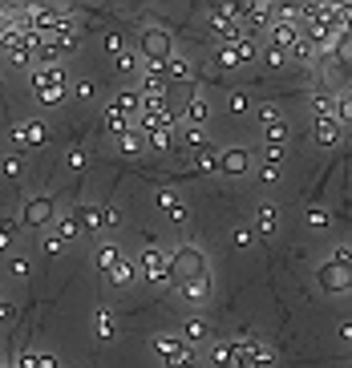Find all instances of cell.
I'll return each instance as SVG.
<instances>
[{
    "mask_svg": "<svg viewBox=\"0 0 352 368\" xmlns=\"http://www.w3.org/2000/svg\"><path fill=\"white\" fill-rule=\"evenodd\" d=\"M166 263H170V255H162L158 247H146L142 251V263H138V271L146 283H162L166 279Z\"/></svg>",
    "mask_w": 352,
    "mask_h": 368,
    "instance_id": "277c9868",
    "label": "cell"
},
{
    "mask_svg": "<svg viewBox=\"0 0 352 368\" xmlns=\"http://www.w3.org/2000/svg\"><path fill=\"white\" fill-rule=\"evenodd\" d=\"M73 223H77V231H101V207H77L73 210Z\"/></svg>",
    "mask_w": 352,
    "mask_h": 368,
    "instance_id": "e0dca14e",
    "label": "cell"
},
{
    "mask_svg": "<svg viewBox=\"0 0 352 368\" xmlns=\"http://www.w3.org/2000/svg\"><path fill=\"white\" fill-rule=\"evenodd\" d=\"M117 259H121V251H117L114 243H106V247H97V251H94V267H97V271H110Z\"/></svg>",
    "mask_w": 352,
    "mask_h": 368,
    "instance_id": "cb8c5ba5",
    "label": "cell"
},
{
    "mask_svg": "<svg viewBox=\"0 0 352 368\" xmlns=\"http://www.w3.org/2000/svg\"><path fill=\"white\" fill-rule=\"evenodd\" d=\"M276 174H280V166H263V170H259L263 183H276Z\"/></svg>",
    "mask_w": 352,
    "mask_h": 368,
    "instance_id": "91938a15",
    "label": "cell"
},
{
    "mask_svg": "<svg viewBox=\"0 0 352 368\" xmlns=\"http://www.w3.org/2000/svg\"><path fill=\"white\" fill-rule=\"evenodd\" d=\"M276 223H280V210L271 207V203H263V207L255 210V239H267V235H276Z\"/></svg>",
    "mask_w": 352,
    "mask_h": 368,
    "instance_id": "8fae6325",
    "label": "cell"
},
{
    "mask_svg": "<svg viewBox=\"0 0 352 368\" xmlns=\"http://www.w3.org/2000/svg\"><path fill=\"white\" fill-rule=\"evenodd\" d=\"M239 348L247 352V360H251L255 368H271L276 365V352H271L267 344H259V340H247V344H239Z\"/></svg>",
    "mask_w": 352,
    "mask_h": 368,
    "instance_id": "5bb4252c",
    "label": "cell"
},
{
    "mask_svg": "<svg viewBox=\"0 0 352 368\" xmlns=\"http://www.w3.org/2000/svg\"><path fill=\"white\" fill-rule=\"evenodd\" d=\"M349 259H352V251L344 247V243H340V247H336V263H349Z\"/></svg>",
    "mask_w": 352,
    "mask_h": 368,
    "instance_id": "6125c7cd",
    "label": "cell"
},
{
    "mask_svg": "<svg viewBox=\"0 0 352 368\" xmlns=\"http://www.w3.org/2000/svg\"><path fill=\"white\" fill-rule=\"evenodd\" d=\"M349 53H352V41H349V33L340 28V33H336V45H332V57H336V65H349Z\"/></svg>",
    "mask_w": 352,
    "mask_h": 368,
    "instance_id": "4316f807",
    "label": "cell"
},
{
    "mask_svg": "<svg viewBox=\"0 0 352 368\" xmlns=\"http://www.w3.org/2000/svg\"><path fill=\"white\" fill-rule=\"evenodd\" d=\"M283 142H287V122L267 126V146H283Z\"/></svg>",
    "mask_w": 352,
    "mask_h": 368,
    "instance_id": "ab89813d",
    "label": "cell"
},
{
    "mask_svg": "<svg viewBox=\"0 0 352 368\" xmlns=\"http://www.w3.org/2000/svg\"><path fill=\"white\" fill-rule=\"evenodd\" d=\"M65 162H69V170H85V162L90 158H85V150H69V158Z\"/></svg>",
    "mask_w": 352,
    "mask_h": 368,
    "instance_id": "f907efd6",
    "label": "cell"
},
{
    "mask_svg": "<svg viewBox=\"0 0 352 368\" xmlns=\"http://www.w3.org/2000/svg\"><path fill=\"white\" fill-rule=\"evenodd\" d=\"M21 215H24V227H45V223H53V203H49L45 194L41 199H28Z\"/></svg>",
    "mask_w": 352,
    "mask_h": 368,
    "instance_id": "52a82bcc",
    "label": "cell"
},
{
    "mask_svg": "<svg viewBox=\"0 0 352 368\" xmlns=\"http://www.w3.org/2000/svg\"><path fill=\"white\" fill-rule=\"evenodd\" d=\"M166 215H170L174 223H187V207H183V203H178V207H174V210H166Z\"/></svg>",
    "mask_w": 352,
    "mask_h": 368,
    "instance_id": "94428289",
    "label": "cell"
},
{
    "mask_svg": "<svg viewBox=\"0 0 352 368\" xmlns=\"http://www.w3.org/2000/svg\"><path fill=\"white\" fill-rule=\"evenodd\" d=\"M312 114H316V117H332V114H336V93H332L328 85L312 93Z\"/></svg>",
    "mask_w": 352,
    "mask_h": 368,
    "instance_id": "ffe728a7",
    "label": "cell"
},
{
    "mask_svg": "<svg viewBox=\"0 0 352 368\" xmlns=\"http://www.w3.org/2000/svg\"><path fill=\"white\" fill-rule=\"evenodd\" d=\"M263 158H267V166H280L283 162V146H263Z\"/></svg>",
    "mask_w": 352,
    "mask_h": 368,
    "instance_id": "7dc6e473",
    "label": "cell"
},
{
    "mask_svg": "<svg viewBox=\"0 0 352 368\" xmlns=\"http://www.w3.org/2000/svg\"><path fill=\"white\" fill-rule=\"evenodd\" d=\"M114 114H121V117H134L142 110V97H138V90H121L114 97V106H110Z\"/></svg>",
    "mask_w": 352,
    "mask_h": 368,
    "instance_id": "2e32d148",
    "label": "cell"
},
{
    "mask_svg": "<svg viewBox=\"0 0 352 368\" xmlns=\"http://www.w3.org/2000/svg\"><path fill=\"white\" fill-rule=\"evenodd\" d=\"M170 368H199V356H194V352H183V356H178Z\"/></svg>",
    "mask_w": 352,
    "mask_h": 368,
    "instance_id": "11a10c76",
    "label": "cell"
},
{
    "mask_svg": "<svg viewBox=\"0 0 352 368\" xmlns=\"http://www.w3.org/2000/svg\"><path fill=\"white\" fill-rule=\"evenodd\" d=\"M117 223H121L117 207H101V227H117Z\"/></svg>",
    "mask_w": 352,
    "mask_h": 368,
    "instance_id": "c3c4849f",
    "label": "cell"
},
{
    "mask_svg": "<svg viewBox=\"0 0 352 368\" xmlns=\"http://www.w3.org/2000/svg\"><path fill=\"white\" fill-rule=\"evenodd\" d=\"M235 360V344H211V365L215 368H231Z\"/></svg>",
    "mask_w": 352,
    "mask_h": 368,
    "instance_id": "484cf974",
    "label": "cell"
},
{
    "mask_svg": "<svg viewBox=\"0 0 352 368\" xmlns=\"http://www.w3.org/2000/svg\"><path fill=\"white\" fill-rule=\"evenodd\" d=\"M312 138L320 142V146H336V142H340V126H336L332 117H316V130H312Z\"/></svg>",
    "mask_w": 352,
    "mask_h": 368,
    "instance_id": "ac0fdd59",
    "label": "cell"
},
{
    "mask_svg": "<svg viewBox=\"0 0 352 368\" xmlns=\"http://www.w3.org/2000/svg\"><path fill=\"white\" fill-rule=\"evenodd\" d=\"M73 90H77V97H81V101H94V81H77V85H73Z\"/></svg>",
    "mask_w": 352,
    "mask_h": 368,
    "instance_id": "816d5d0a",
    "label": "cell"
},
{
    "mask_svg": "<svg viewBox=\"0 0 352 368\" xmlns=\"http://www.w3.org/2000/svg\"><path fill=\"white\" fill-rule=\"evenodd\" d=\"M8 271H12V276H28V271H33V263H28V259H21V255H17V259L8 263Z\"/></svg>",
    "mask_w": 352,
    "mask_h": 368,
    "instance_id": "681fc988",
    "label": "cell"
},
{
    "mask_svg": "<svg viewBox=\"0 0 352 368\" xmlns=\"http://www.w3.org/2000/svg\"><path fill=\"white\" fill-rule=\"evenodd\" d=\"M12 231H17V227H12L8 219H0V255H4L8 247H12Z\"/></svg>",
    "mask_w": 352,
    "mask_h": 368,
    "instance_id": "f6af8a7d",
    "label": "cell"
},
{
    "mask_svg": "<svg viewBox=\"0 0 352 368\" xmlns=\"http://www.w3.org/2000/svg\"><path fill=\"white\" fill-rule=\"evenodd\" d=\"M178 292H183L187 299H207V292H211V279L203 276V279H194V283H183Z\"/></svg>",
    "mask_w": 352,
    "mask_h": 368,
    "instance_id": "83f0119b",
    "label": "cell"
},
{
    "mask_svg": "<svg viewBox=\"0 0 352 368\" xmlns=\"http://www.w3.org/2000/svg\"><path fill=\"white\" fill-rule=\"evenodd\" d=\"M219 170L223 174H247L251 170V154L247 150H223L219 154Z\"/></svg>",
    "mask_w": 352,
    "mask_h": 368,
    "instance_id": "9c48e42d",
    "label": "cell"
},
{
    "mask_svg": "<svg viewBox=\"0 0 352 368\" xmlns=\"http://www.w3.org/2000/svg\"><path fill=\"white\" fill-rule=\"evenodd\" d=\"M114 65H117V73H130V77H134V73H138V53H117Z\"/></svg>",
    "mask_w": 352,
    "mask_h": 368,
    "instance_id": "e575fe53",
    "label": "cell"
},
{
    "mask_svg": "<svg viewBox=\"0 0 352 368\" xmlns=\"http://www.w3.org/2000/svg\"><path fill=\"white\" fill-rule=\"evenodd\" d=\"M45 251H49V255H61V251H65V243H61V239L53 235V239H49V243H45Z\"/></svg>",
    "mask_w": 352,
    "mask_h": 368,
    "instance_id": "680465c9",
    "label": "cell"
},
{
    "mask_svg": "<svg viewBox=\"0 0 352 368\" xmlns=\"http://www.w3.org/2000/svg\"><path fill=\"white\" fill-rule=\"evenodd\" d=\"M231 243L239 247V251H243V247H255V231H251V227H235Z\"/></svg>",
    "mask_w": 352,
    "mask_h": 368,
    "instance_id": "74e56055",
    "label": "cell"
},
{
    "mask_svg": "<svg viewBox=\"0 0 352 368\" xmlns=\"http://www.w3.org/2000/svg\"><path fill=\"white\" fill-rule=\"evenodd\" d=\"M101 45H106V53H126V37H121V33H106V41H101Z\"/></svg>",
    "mask_w": 352,
    "mask_h": 368,
    "instance_id": "b9f144b4",
    "label": "cell"
},
{
    "mask_svg": "<svg viewBox=\"0 0 352 368\" xmlns=\"http://www.w3.org/2000/svg\"><path fill=\"white\" fill-rule=\"evenodd\" d=\"M45 85H65L69 90L65 65H41V69H33V90H45Z\"/></svg>",
    "mask_w": 352,
    "mask_h": 368,
    "instance_id": "ba28073f",
    "label": "cell"
},
{
    "mask_svg": "<svg viewBox=\"0 0 352 368\" xmlns=\"http://www.w3.org/2000/svg\"><path fill=\"white\" fill-rule=\"evenodd\" d=\"M304 219H308V227H328V210L324 207H312Z\"/></svg>",
    "mask_w": 352,
    "mask_h": 368,
    "instance_id": "ee69618b",
    "label": "cell"
},
{
    "mask_svg": "<svg viewBox=\"0 0 352 368\" xmlns=\"http://www.w3.org/2000/svg\"><path fill=\"white\" fill-rule=\"evenodd\" d=\"M183 117H187V126H203V122H207V101H203V97H187Z\"/></svg>",
    "mask_w": 352,
    "mask_h": 368,
    "instance_id": "7402d4cb",
    "label": "cell"
},
{
    "mask_svg": "<svg viewBox=\"0 0 352 368\" xmlns=\"http://www.w3.org/2000/svg\"><path fill=\"white\" fill-rule=\"evenodd\" d=\"M154 203H158V210H174V207H178V194H174L170 186H162V190L154 194Z\"/></svg>",
    "mask_w": 352,
    "mask_h": 368,
    "instance_id": "f35d334b",
    "label": "cell"
},
{
    "mask_svg": "<svg viewBox=\"0 0 352 368\" xmlns=\"http://www.w3.org/2000/svg\"><path fill=\"white\" fill-rule=\"evenodd\" d=\"M0 320H4V324H12V320H17V303L0 299Z\"/></svg>",
    "mask_w": 352,
    "mask_h": 368,
    "instance_id": "f5cc1de1",
    "label": "cell"
},
{
    "mask_svg": "<svg viewBox=\"0 0 352 368\" xmlns=\"http://www.w3.org/2000/svg\"><path fill=\"white\" fill-rule=\"evenodd\" d=\"M271 45L276 49H296L300 45V24H280V21H271Z\"/></svg>",
    "mask_w": 352,
    "mask_h": 368,
    "instance_id": "30bf717a",
    "label": "cell"
},
{
    "mask_svg": "<svg viewBox=\"0 0 352 368\" xmlns=\"http://www.w3.org/2000/svg\"><path fill=\"white\" fill-rule=\"evenodd\" d=\"M94 328H97V340H114V336H117V320H114V312H110V308H97Z\"/></svg>",
    "mask_w": 352,
    "mask_h": 368,
    "instance_id": "44dd1931",
    "label": "cell"
},
{
    "mask_svg": "<svg viewBox=\"0 0 352 368\" xmlns=\"http://www.w3.org/2000/svg\"><path fill=\"white\" fill-rule=\"evenodd\" d=\"M134 279H138V267H134L130 259H117L114 267H110V283H114V287H130Z\"/></svg>",
    "mask_w": 352,
    "mask_h": 368,
    "instance_id": "d6986e66",
    "label": "cell"
},
{
    "mask_svg": "<svg viewBox=\"0 0 352 368\" xmlns=\"http://www.w3.org/2000/svg\"><path fill=\"white\" fill-rule=\"evenodd\" d=\"M41 97V106H61L65 101V85H45V90H37Z\"/></svg>",
    "mask_w": 352,
    "mask_h": 368,
    "instance_id": "f546056e",
    "label": "cell"
},
{
    "mask_svg": "<svg viewBox=\"0 0 352 368\" xmlns=\"http://www.w3.org/2000/svg\"><path fill=\"white\" fill-rule=\"evenodd\" d=\"M73 235H81L77 223H73V215H61V219H57V239H61V243H69Z\"/></svg>",
    "mask_w": 352,
    "mask_h": 368,
    "instance_id": "836d02e7",
    "label": "cell"
},
{
    "mask_svg": "<svg viewBox=\"0 0 352 368\" xmlns=\"http://www.w3.org/2000/svg\"><path fill=\"white\" fill-rule=\"evenodd\" d=\"M349 117H352V101L349 97H336V114H332V122L340 126V122H349Z\"/></svg>",
    "mask_w": 352,
    "mask_h": 368,
    "instance_id": "7bdbcfd3",
    "label": "cell"
},
{
    "mask_svg": "<svg viewBox=\"0 0 352 368\" xmlns=\"http://www.w3.org/2000/svg\"><path fill=\"white\" fill-rule=\"evenodd\" d=\"M146 142H150L154 150H170V146H174V134H170V130H154V134H146Z\"/></svg>",
    "mask_w": 352,
    "mask_h": 368,
    "instance_id": "8d00e7d4",
    "label": "cell"
},
{
    "mask_svg": "<svg viewBox=\"0 0 352 368\" xmlns=\"http://www.w3.org/2000/svg\"><path fill=\"white\" fill-rule=\"evenodd\" d=\"M251 110V97L247 93H231V114H247Z\"/></svg>",
    "mask_w": 352,
    "mask_h": 368,
    "instance_id": "bcb514c9",
    "label": "cell"
},
{
    "mask_svg": "<svg viewBox=\"0 0 352 368\" xmlns=\"http://www.w3.org/2000/svg\"><path fill=\"white\" fill-rule=\"evenodd\" d=\"M231 49H235V57H239V65H247V61H251V57L259 53L251 37H243V41H239V45H231Z\"/></svg>",
    "mask_w": 352,
    "mask_h": 368,
    "instance_id": "d590c367",
    "label": "cell"
},
{
    "mask_svg": "<svg viewBox=\"0 0 352 368\" xmlns=\"http://www.w3.org/2000/svg\"><path fill=\"white\" fill-rule=\"evenodd\" d=\"M12 138H17V154H28V150H37V146H45V126L33 117V122H24L12 130Z\"/></svg>",
    "mask_w": 352,
    "mask_h": 368,
    "instance_id": "5b68a950",
    "label": "cell"
},
{
    "mask_svg": "<svg viewBox=\"0 0 352 368\" xmlns=\"http://www.w3.org/2000/svg\"><path fill=\"white\" fill-rule=\"evenodd\" d=\"M183 146H190V150H203V146H207L203 126H187V130H183Z\"/></svg>",
    "mask_w": 352,
    "mask_h": 368,
    "instance_id": "f1b7e54d",
    "label": "cell"
},
{
    "mask_svg": "<svg viewBox=\"0 0 352 368\" xmlns=\"http://www.w3.org/2000/svg\"><path fill=\"white\" fill-rule=\"evenodd\" d=\"M154 352H158V356H162L166 365H174V360H178V356H183V352H190V348L183 344V340H178V336H158V340H154Z\"/></svg>",
    "mask_w": 352,
    "mask_h": 368,
    "instance_id": "4fadbf2b",
    "label": "cell"
},
{
    "mask_svg": "<svg viewBox=\"0 0 352 368\" xmlns=\"http://www.w3.org/2000/svg\"><path fill=\"white\" fill-rule=\"evenodd\" d=\"M207 336H211V328H207V320H203V316H190L187 324H183V336H178V340H183V344H203V340H207Z\"/></svg>",
    "mask_w": 352,
    "mask_h": 368,
    "instance_id": "7c38bea8",
    "label": "cell"
},
{
    "mask_svg": "<svg viewBox=\"0 0 352 368\" xmlns=\"http://www.w3.org/2000/svg\"><path fill=\"white\" fill-rule=\"evenodd\" d=\"M106 130H110L114 138H121V134L130 130V117H121V114H114V110H110V114H106Z\"/></svg>",
    "mask_w": 352,
    "mask_h": 368,
    "instance_id": "d6a6232c",
    "label": "cell"
},
{
    "mask_svg": "<svg viewBox=\"0 0 352 368\" xmlns=\"http://www.w3.org/2000/svg\"><path fill=\"white\" fill-rule=\"evenodd\" d=\"M231 365H235V368H255L251 360H247V352H243L239 344H235V360H231Z\"/></svg>",
    "mask_w": 352,
    "mask_h": 368,
    "instance_id": "9f6ffc18",
    "label": "cell"
},
{
    "mask_svg": "<svg viewBox=\"0 0 352 368\" xmlns=\"http://www.w3.org/2000/svg\"><path fill=\"white\" fill-rule=\"evenodd\" d=\"M263 65H267V69H283V65H287V53L276 49V45H267L263 49Z\"/></svg>",
    "mask_w": 352,
    "mask_h": 368,
    "instance_id": "4dcf8cb0",
    "label": "cell"
},
{
    "mask_svg": "<svg viewBox=\"0 0 352 368\" xmlns=\"http://www.w3.org/2000/svg\"><path fill=\"white\" fill-rule=\"evenodd\" d=\"M37 368H61V365H57V356H49V352H37Z\"/></svg>",
    "mask_w": 352,
    "mask_h": 368,
    "instance_id": "6f0895ef",
    "label": "cell"
},
{
    "mask_svg": "<svg viewBox=\"0 0 352 368\" xmlns=\"http://www.w3.org/2000/svg\"><path fill=\"white\" fill-rule=\"evenodd\" d=\"M17 368H37V352H33V348H24L21 356H17Z\"/></svg>",
    "mask_w": 352,
    "mask_h": 368,
    "instance_id": "db71d44e",
    "label": "cell"
},
{
    "mask_svg": "<svg viewBox=\"0 0 352 368\" xmlns=\"http://www.w3.org/2000/svg\"><path fill=\"white\" fill-rule=\"evenodd\" d=\"M320 287H324V292H344V287H349V279H352V271H349V263H336V259H332V263H324V267H320Z\"/></svg>",
    "mask_w": 352,
    "mask_h": 368,
    "instance_id": "8992f818",
    "label": "cell"
},
{
    "mask_svg": "<svg viewBox=\"0 0 352 368\" xmlns=\"http://www.w3.org/2000/svg\"><path fill=\"white\" fill-rule=\"evenodd\" d=\"M138 49H142V57H146L150 65H162L166 57L174 53V49H170V33H166V28H158V24H150V28H142V37H138Z\"/></svg>",
    "mask_w": 352,
    "mask_h": 368,
    "instance_id": "7a4b0ae2",
    "label": "cell"
},
{
    "mask_svg": "<svg viewBox=\"0 0 352 368\" xmlns=\"http://www.w3.org/2000/svg\"><path fill=\"white\" fill-rule=\"evenodd\" d=\"M203 276H207V259H203V251L194 243H183L178 251L170 255V263H166V283L170 287L194 283V279H203Z\"/></svg>",
    "mask_w": 352,
    "mask_h": 368,
    "instance_id": "6da1fadb",
    "label": "cell"
},
{
    "mask_svg": "<svg viewBox=\"0 0 352 368\" xmlns=\"http://www.w3.org/2000/svg\"><path fill=\"white\" fill-rule=\"evenodd\" d=\"M162 77H166V85L170 81H187L190 77V65H187V57H178V53H170L162 61Z\"/></svg>",
    "mask_w": 352,
    "mask_h": 368,
    "instance_id": "9a60e30c",
    "label": "cell"
},
{
    "mask_svg": "<svg viewBox=\"0 0 352 368\" xmlns=\"http://www.w3.org/2000/svg\"><path fill=\"white\" fill-rule=\"evenodd\" d=\"M255 117L263 122V126H276V122H283V114L276 110V106H259V110H255Z\"/></svg>",
    "mask_w": 352,
    "mask_h": 368,
    "instance_id": "60d3db41",
    "label": "cell"
},
{
    "mask_svg": "<svg viewBox=\"0 0 352 368\" xmlns=\"http://www.w3.org/2000/svg\"><path fill=\"white\" fill-rule=\"evenodd\" d=\"M0 174H4V178H24V158H21V154L0 158Z\"/></svg>",
    "mask_w": 352,
    "mask_h": 368,
    "instance_id": "d4e9b609",
    "label": "cell"
},
{
    "mask_svg": "<svg viewBox=\"0 0 352 368\" xmlns=\"http://www.w3.org/2000/svg\"><path fill=\"white\" fill-rule=\"evenodd\" d=\"M292 61H300V65H316V49H312L304 37H300V45L292 49Z\"/></svg>",
    "mask_w": 352,
    "mask_h": 368,
    "instance_id": "1f68e13d",
    "label": "cell"
},
{
    "mask_svg": "<svg viewBox=\"0 0 352 368\" xmlns=\"http://www.w3.org/2000/svg\"><path fill=\"white\" fill-rule=\"evenodd\" d=\"M117 150H126V154H142V150H146V134H142V130H126V134L117 138Z\"/></svg>",
    "mask_w": 352,
    "mask_h": 368,
    "instance_id": "603a6c76",
    "label": "cell"
},
{
    "mask_svg": "<svg viewBox=\"0 0 352 368\" xmlns=\"http://www.w3.org/2000/svg\"><path fill=\"white\" fill-rule=\"evenodd\" d=\"M336 33H340L336 17H312V21H308V37H304V41L316 49V53H320V49L328 53V45L336 41Z\"/></svg>",
    "mask_w": 352,
    "mask_h": 368,
    "instance_id": "3957f363",
    "label": "cell"
}]
</instances>
